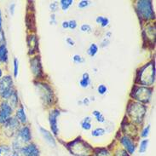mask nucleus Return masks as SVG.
Here are the masks:
<instances>
[{"mask_svg":"<svg viewBox=\"0 0 156 156\" xmlns=\"http://www.w3.org/2000/svg\"><path fill=\"white\" fill-rule=\"evenodd\" d=\"M80 30L84 33H90L91 32V27L88 24H83L80 27Z\"/></svg>","mask_w":156,"mask_h":156,"instance_id":"nucleus-28","label":"nucleus"},{"mask_svg":"<svg viewBox=\"0 0 156 156\" xmlns=\"http://www.w3.org/2000/svg\"><path fill=\"white\" fill-rule=\"evenodd\" d=\"M148 139H144L141 142L140 144V148H139V152L140 153H144L146 150H147V148H148Z\"/></svg>","mask_w":156,"mask_h":156,"instance_id":"nucleus-24","label":"nucleus"},{"mask_svg":"<svg viewBox=\"0 0 156 156\" xmlns=\"http://www.w3.org/2000/svg\"><path fill=\"white\" fill-rule=\"evenodd\" d=\"M38 39L36 38V36L31 35L28 38V46L30 49V54H33L34 51L38 49Z\"/></svg>","mask_w":156,"mask_h":156,"instance_id":"nucleus-15","label":"nucleus"},{"mask_svg":"<svg viewBox=\"0 0 156 156\" xmlns=\"http://www.w3.org/2000/svg\"><path fill=\"white\" fill-rule=\"evenodd\" d=\"M93 115L97 118V120L98 121V122H104V121H105L104 116H103V115H102L99 111L95 110V111L93 112Z\"/></svg>","mask_w":156,"mask_h":156,"instance_id":"nucleus-25","label":"nucleus"},{"mask_svg":"<svg viewBox=\"0 0 156 156\" xmlns=\"http://www.w3.org/2000/svg\"><path fill=\"white\" fill-rule=\"evenodd\" d=\"M4 42H5V40H4V33L3 31H1L0 32V45H4Z\"/></svg>","mask_w":156,"mask_h":156,"instance_id":"nucleus-36","label":"nucleus"},{"mask_svg":"<svg viewBox=\"0 0 156 156\" xmlns=\"http://www.w3.org/2000/svg\"><path fill=\"white\" fill-rule=\"evenodd\" d=\"M0 156H20L18 151L5 145L0 146Z\"/></svg>","mask_w":156,"mask_h":156,"instance_id":"nucleus-12","label":"nucleus"},{"mask_svg":"<svg viewBox=\"0 0 156 156\" xmlns=\"http://www.w3.org/2000/svg\"><path fill=\"white\" fill-rule=\"evenodd\" d=\"M62 27L63 28H68V21H63L62 22Z\"/></svg>","mask_w":156,"mask_h":156,"instance_id":"nucleus-38","label":"nucleus"},{"mask_svg":"<svg viewBox=\"0 0 156 156\" xmlns=\"http://www.w3.org/2000/svg\"><path fill=\"white\" fill-rule=\"evenodd\" d=\"M107 90H108V88H107V86L104 85V84H100L98 87H97V91L99 94H101V95H103V94H105L107 92Z\"/></svg>","mask_w":156,"mask_h":156,"instance_id":"nucleus-27","label":"nucleus"},{"mask_svg":"<svg viewBox=\"0 0 156 156\" xmlns=\"http://www.w3.org/2000/svg\"><path fill=\"white\" fill-rule=\"evenodd\" d=\"M105 132V130H104L103 128H97V129H95L94 131H92L91 135H92L93 136H101L104 135Z\"/></svg>","mask_w":156,"mask_h":156,"instance_id":"nucleus-23","label":"nucleus"},{"mask_svg":"<svg viewBox=\"0 0 156 156\" xmlns=\"http://www.w3.org/2000/svg\"><path fill=\"white\" fill-rule=\"evenodd\" d=\"M137 10H138L141 17L144 18L145 20H149V19L154 18V12L153 9L151 1H147V0L138 1L137 2Z\"/></svg>","mask_w":156,"mask_h":156,"instance_id":"nucleus-4","label":"nucleus"},{"mask_svg":"<svg viewBox=\"0 0 156 156\" xmlns=\"http://www.w3.org/2000/svg\"><path fill=\"white\" fill-rule=\"evenodd\" d=\"M39 130H40V132H41V134L43 135V136L44 137V139L46 140L47 143H49V144H51V145H52L53 147H55V138L53 137V136L51 135V132L47 131L46 129L43 128V127H40V128H39Z\"/></svg>","mask_w":156,"mask_h":156,"instance_id":"nucleus-14","label":"nucleus"},{"mask_svg":"<svg viewBox=\"0 0 156 156\" xmlns=\"http://www.w3.org/2000/svg\"><path fill=\"white\" fill-rule=\"evenodd\" d=\"M73 0H62L61 1V6L64 11H66L71 5L73 4Z\"/></svg>","mask_w":156,"mask_h":156,"instance_id":"nucleus-21","label":"nucleus"},{"mask_svg":"<svg viewBox=\"0 0 156 156\" xmlns=\"http://www.w3.org/2000/svg\"><path fill=\"white\" fill-rule=\"evenodd\" d=\"M12 108L7 101H3L0 105V124L4 125L10 119Z\"/></svg>","mask_w":156,"mask_h":156,"instance_id":"nucleus-6","label":"nucleus"},{"mask_svg":"<svg viewBox=\"0 0 156 156\" xmlns=\"http://www.w3.org/2000/svg\"><path fill=\"white\" fill-rule=\"evenodd\" d=\"M14 7H15V4H12L11 5V13H14Z\"/></svg>","mask_w":156,"mask_h":156,"instance_id":"nucleus-41","label":"nucleus"},{"mask_svg":"<svg viewBox=\"0 0 156 156\" xmlns=\"http://www.w3.org/2000/svg\"><path fill=\"white\" fill-rule=\"evenodd\" d=\"M31 63V69L32 72L36 77H39L42 75V65H41V62H40V58L39 56H35L30 62Z\"/></svg>","mask_w":156,"mask_h":156,"instance_id":"nucleus-11","label":"nucleus"},{"mask_svg":"<svg viewBox=\"0 0 156 156\" xmlns=\"http://www.w3.org/2000/svg\"><path fill=\"white\" fill-rule=\"evenodd\" d=\"M18 75V60L16 58L14 59V76L16 78Z\"/></svg>","mask_w":156,"mask_h":156,"instance_id":"nucleus-29","label":"nucleus"},{"mask_svg":"<svg viewBox=\"0 0 156 156\" xmlns=\"http://www.w3.org/2000/svg\"><path fill=\"white\" fill-rule=\"evenodd\" d=\"M90 121H91V119L90 117H86L84 118V119L83 120V122L81 123V126L84 130H90L91 128V124H90Z\"/></svg>","mask_w":156,"mask_h":156,"instance_id":"nucleus-19","label":"nucleus"},{"mask_svg":"<svg viewBox=\"0 0 156 156\" xmlns=\"http://www.w3.org/2000/svg\"><path fill=\"white\" fill-rule=\"evenodd\" d=\"M20 156H39V150L34 144L24 146L20 149Z\"/></svg>","mask_w":156,"mask_h":156,"instance_id":"nucleus-10","label":"nucleus"},{"mask_svg":"<svg viewBox=\"0 0 156 156\" xmlns=\"http://www.w3.org/2000/svg\"><path fill=\"white\" fill-rule=\"evenodd\" d=\"M136 80L142 85H152L155 80L154 62H149L140 68Z\"/></svg>","mask_w":156,"mask_h":156,"instance_id":"nucleus-1","label":"nucleus"},{"mask_svg":"<svg viewBox=\"0 0 156 156\" xmlns=\"http://www.w3.org/2000/svg\"><path fill=\"white\" fill-rule=\"evenodd\" d=\"M16 118L17 120H19V121L22 123V124H25V123L27 122V116H26L25 111H24L23 107H21L19 109H17Z\"/></svg>","mask_w":156,"mask_h":156,"instance_id":"nucleus-16","label":"nucleus"},{"mask_svg":"<svg viewBox=\"0 0 156 156\" xmlns=\"http://www.w3.org/2000/svg\"><path fill=\"white\" fill-rule=\"evenodd\" d=\"M2 75H3V72H2V70L0 69V78L2 77Z\"/></svg>","mask_w":156,"mask_h":156,"instance_id":"nucleus-42","label":"nucleus"},{"mask_svg":"<svg viewBox=\"0 0 156 156\" xmlns=\"http://www.w3.org/2000/svg\"><path fill=\"white\" fill-rule=\"evenodd\" d=\"M73 62H74L75 63H82V62H84V59H83V58L79 55H73Z\"/></svg>","mask_w":156,"mask_h":156,"instance_id":"nucleus-30","label":"nucleus"},{"mask_svg":"<svg viewBox=\"0 0 156 156\" xmlns=\"http://www.w3.org/2000/svg\"><path fill=\"white\" fill-rule=\"evenodd\" d=\"M97 51H98V47H97V44H91L90 48L88 49L89 55L90 56H94L97 53Z\"/></svg>","mask_w":156,"mask_h":156,"instance_id":"nucleus-22","label":"nucleus"},{"mask_svg":"<svg viewBox=\"0 0 156 156\" xmlns=\"http://www.w3.org/2000/svg\"><path fill=\"white\" fill-rule=\"evenodd\" d=\"M89 4H90V2H89V1H87V0H83V1H81V2L79 3L78 6H79V8L84 9L85 8V7H87V6L89 5Z\"/></svg>","mask_w":156,"mask_h":156,"instance_id":"nucleus-31","label":"nucleus"},{"mask_svg":"<svg viewBox=\"0 0 156 156\" xmlns=\"http://www.w3.org/2000/svg\"><path fill=\"white\" fill-rule=\"evenodd\" d=\"M51 24L52 23V24H55V15H52L51 17Z\"/></svg>","mask_w":156,"mask_h":156,"instance_id":"nucleus-37","label":"nucleus"},{"mask_svg":"<svg viewBox=\"0 0 156 156\" xmlns=\"http://www.w3.org/2000/svg\"><path fill=\"white\" fill-rule=\"evenodd\" d=\"M0 61L3 62H7L8 61V51L5 44L0 45Z\"/></svg>","mask_w":156,"mask_h":156,"instance_id":"nucleus-17","label":"nucleus"},{"mask_svg":"<svg viewBox=\"0 0 156 156\" xmlns=\"http://www.w3.org/2000/svg\"><path fill=\"white\" fill-rule=\"evenodd\" d=\"M4 132L8 136H12L19 128V122L16 118H10L7 122L4 124Z\"/></svg>","mask_w":156,"mask_h":156,"instance_id":"nucleus-8","label":"nucleus"},{"mask_svg":"<svg viewBox=\"0 0 156 156\" xmlns=\"http://www.w3.org/2000/svg\"><path fill=\"white\" fill-rule=\"evenodd\" d=\"M149 130H150V126H148L142 132V136L143 137H147L148 136V133H149Z\"/></svg>","mask_w":156,"mask_h":156,"instance_id":"nucleus-33","label":"nucleus"},{"mask_svg":"<svg viewBox=\"0 0 156 156\" xmlns=\"http://www.w3.org/2000/svg\"><path fill=\"white\" fill-rule=\"evenodd\" d=\"M66 42L68 43L69 45H71V46H74V45H75L74 40H73L72 38H70V37H68V38H66Z\"/></svg>","mask_w":156,"mask_h":156,"instance_id":"nucleus-35","label":"nucleus"},{"mask_svg":"<svg viewBox=\"0 0 156 156\" xmlns=\"http://www.w3.org/2000/svg\"><path fill=\"white\" fill-rule=\"evenodd\" d=\"M2 31V15H1V11H0V32Z\"/></svg>","mask_w":156,"mask_h":156,"instance_id":"nucleus-40","label":"nucleus"},{"mask_svg":"<svg viewBox=\"0 0 156 156\" xmlns=\"http://www.w3.org/2000/svg\"><path fill=\"white\" fill-rule=\"evenodd\" d=\"M50 8H51V11H53V12L56 11V9H58V6H57V3H56V2H54V3H52V4L50 5Z\"/></svg>","mask_w":156,"mask_h":156,"instance_id":"nucleus-34","label":"nucleus"},{"mask_svg":"<svg viewBox=\"0 0 156 156\" xmlns=\"http://www.w3.org/2000/svg\"><path fill=\"white\" fill-rule=\"evenodd\" d=\"M128 114L131 117L132 120L135 122H142L144 117V114L146 112V108L140 103H132L128 107Z\"/></svg>","mask_w":156,"mask_h":156,"instance_id":"nucleus-3","label":"nucleus"},{"mask_svg":"<svg viewBox=\"0 0 156 156\" xmlns=\"http://www.w3.org/2000/svg\"><path fill=\"white\" fill-rule=\"evenodd\" d=\"M37 86L38 87L40 96H41L43 99L46 101V102H51V101H52V99H53V92H52V90H51V87L49 85H47L46 84H40V83H38Z\"/></svg>","mask_w":156,"mask_h":156,"instance_id":"nucleus-7","label":"nucleus"},{"mask_svg":"<svg viewBox=\"0 0 156 156\" xmlns=\"http://www.w3.org/2000/svg\"><path fill=\"white\" fill-rule=\"evenodd\" d=\"M121 144H123V146L126 148L129 154H134L135 153V145L133 144V142L131 141V139L128 136H124L121 139Z\"/></svg>","mask_w":156,"mask_h":156,"instance_id":"nucleus-13","label":"nucleus"},{"mask_svg":"<svg viewBox=\"0 0 156 156\" xmlns=\"http://www.w3.org/2000/svg\"><path fill=\"white\" fill-rule=\"evenodd\" d=\"M15 92L13 80L10 76H4L0 80V97L4 99H9Z\"/></svg>","mask_w":156,"mask_h":156,"instance_id":"nucleus-2","label":"nucleus"},{"mask_svg":"<svg viewBox=\"0 0 156 156\" xmlns=\"http://www.w3.org/2000/svg\"><path fill=\"white\" fill-rule=\"evenodd\" d=\"M60 115V111L57 109H54L51 111L49 115V121L51 125V128L52 132L57 135L58 134V126H57V118Z\"/></svg>","mask_w":156,"mask_h":156,"instance_id":"nucleus-9","label":"nucleus"},{"mask_svg":"<svg viewBox=\"0 0 156 156\" xmlns=\"http://www.w3.org/2000/svg\"><path fill=\"white\" fill-rule=\"evenodd\" d=\"M9 100H10V103H9V104L11 106V108H12V106L14 107V106L16 105L17 101H18V97H17V94L16 91H15L14 94H13L12 96L10 97Z\"/></svg>","mask_w":156,"mask_h":156,"instance_id":"nucleus-26","label":"nucleus"},{"mask_svg":"<svg viewBox=\"0 0 156 156\" xmlns=\"http://www.w3.org/2000/svg\"><path fill=\"white\" fill-rule=\"evenodd\" d=\"M97 22L98 24H100L102 27H107V26L108 25L109 20H108V18H107V17L98 16L97 18Z\"/></svg>","mask_w":156,"mask_h":156,"instance_id":"nucleus-20","label":"nucleus"},{"mask_svg":"<svg viewBox=\"0 0 156 156\" xmlns=\"http://www.w3.org/2000/svg\"><path fill=\"white\" fill-rule=\"evenodd\" d=\"M83 102H84L85 105H89V102H90V101H89L88 98H84V100H83Z\"/></svg>","mask_w":156,"mask_h":156,"instance_id":"nucleus-39","label":"nucleus"},{"mask_svg":"<svg viewBox=\"0 0 156 156\" xmlns=\"http://www.w3.org/2000/svg\"><path fill=\"white\" fill-rule=\"evenodd\" d=\"M77 27V22L75 20H72V21H68V27L70 29H75Z\"/></svg>","mask_w":156,"mask_h":156,"instance_id":"nucleus-32","label":"nucleus"},{"mask_svg":"<svg viewBox=\"0 0 156 156\" xmlns=\"http://www.w3.org/2000/svg\"><path fill=\"white\" fill-rule=\"evenodd\" d=\"M81 87L83 88H87L90 84V75H89L88 73H83V76H82V80H80V82Z\"/></svg>","mask_w":156,"mask_h":156,"instance_id":"nucleus-18","label":"nucleus"},{"mask_svg":"<svg viewBox=\"0 0 156 156\" xmlns=\"http://www.w3.org/2000/svg\"><path fill=\"white\" fill-rule=\"evenodd\" d=\"M152 95V90L146 87H136L133 90L132 97L142 102H148Z\"/></svg>","mask_w":156,"mask_h":156,"instance_id":"nucleus-5","label":"nucleus"}]
</instances>
